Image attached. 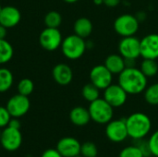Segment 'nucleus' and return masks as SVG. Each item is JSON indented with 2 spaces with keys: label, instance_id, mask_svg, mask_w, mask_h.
Instances as JSON below:
<instances>
[{
  "label": "nucleus",
  "instance_id": "obj_24",
  "mask_svg": "<svg viewBox=\"0 0 158 157\" xmlns=\"http://www.w3.org/2000/svg\"><path fill=\"white\" fill-rule=\"evenodd\" d=\"M44 24L47 28H56L61 25L62 23V17L59 12L52 10L49 11L45 16H44Z\"/></svg>",
  "mask_w": 158,
  "mask_h": 157
},
{
  "label": "nucleus",
  "instance_id": "obj_8",
  "mask_svg": "<svg viewBox=\"0 0 158 157\" xmlns=\"http://www.w3.org/2000/svg\"><path fill=\"white\" fill-rule=\"evenodd\" d=\"M106 138L112 143H122L128 137V130L126 126V120L122 119H112L106 124Z\"/></svg>",
  "mask_w": 158,
  "mask_h": 157
},
{
  "label": "nucleus",
  "instance_id": "obj_11",
  "mask_svg": "<svg viewBox=\"0 0 158 157\" xmlns=\"http://www.w3.org/2000/svg\"><path fill=\"white\" fill-rule=\"evenodd\" d=\"M90 81L99 90H105L113 81V74L105 65H96L90 71Z\"/></svg>",
  "mask_w": 158,
  "mask_h": 157
},
{
  "label": "nucleus",
  "instance_id": "obj_22",
  "mask_svg": "<svg viewBox=\"0 0 158 157\" xmlns=\"http://www.w3.org/2000/svg\"><path fill=\"white\" fill-rule=\"evenodd\" d=\"M13 74L12 72L6 68H0V93H5L8 91L13 84Z\"/></svg>",
  "mask_w": 158,
  "mask_h": 157
},
{
  "label": "nucleus",
  "instance_id": "obj_1",
  "mask_svg": "<svg viewBox=\"0 0 158 157\" xmlns=\"http://www.w3.org/2000/svg\"><path fill=\"white\" fill-rule=\"evenodd\" d=\"M118 83L126 91L128 94H140L147 87V77L140 68H126L118 74Z\"/></svg>",
  "mask_w": 158,
  "mask_h": 157
},
{
  "label": "nucleus",
  "instance_id": "obj_14",
  "mask_svg": "<svg viewBox=\"0 0 158 157\" xmlns=\"http://www.w3.org/2000/svg\"><path fill=\"white\" fill-rule=\"evenodd\" d=\"M81 143L73 137H64L56 143V150L63 157H74L81 154Z\"/></svg>",
  "mask_w": 158,
  "mask_h": 157
},
{
  "label": "nucleus",
  "instance_id": "obj_25",
  "mask_svg": "<svg viewBox=\"0 0 158 157\" xmlns=\"http://www.w3.org/2000/svg\"><path fill=\"white\" fill-rule=\"evenodd\" d=\"M144 99L151 105H158V82L146 87L144 91Z\"/></svg>",
  "mask_w": 158,
  "mask_h": 157
},
{
  "label": "nucleus",
  "instance_id": "obj_38",
  "mask_svg": "<svg viewBox=\"0 0 158 157\" xmlns=\"http://www.w3.org/2000/svg\"><path fill=\"white\" fill-rule=\"evenodd\" d=\"M74 157H82L81 155H76V156H74Z\"/></svg>",
  "mask_w": 158,
  "mask_h": 157
},
{
  "label": "nucleus",
  "instance_id": "obj_30",
  "mask_svg": "<svg viewBox=\"0 0 158 157\" xmlns=\"http://www.w3.org/2000/svg\"><path fill=\"white\" fill-rule=\"evenodd\" d=\"M148 142H149V146L151 149L152 155L158 157V130L153 132Z\"/></svg>",
  "mask_w": 158,
  "mask_h": 157
},
{
  "label": "nucleus",
  "instance_id": "obj_5",
  "mask_svg": "<svg viewBox=\"0 0 158 157\" xmlns=\"http://www.w3.org/2000/svg\"><path fill=\"white\" fill-rule=\"evenodd\" d=\"M140 21L131 14H122L114 21V30L122 37L133 36L138 31Z\"/></svg>",
  "mask_w": 158,
  "mask_h": 157
},
{
  "label": "nucleus",
  "instance_id": "obj_12",
  "mask_svg": "<svg viewBox=\"0 0 158 157\" xmlns=\"http://www.w3.org/2000/svg\"><path fill=\"white\" fill-rule=\"evenodd\" d=\"M111 106L114 108L120 107L125 105L128 98V93L118 83V84H110L104 90V97H103Z\"/></svg>",
  "mask_w": 158,
  "mask_h": 157
},
{
  "label": "nucleus",
  "instance_id": "obj_37",
  "mask_svg": "<svg viewBox=\"0 0 158 157\" xmlns=\"http://www.w3.org/2000/svg\"><path fill=\"white\" fill-rule=\"evenodd\" d=\"M94 3L95 5L99 6V5H102V4H103V0H94Z\"/></svg>",
  "mask_w": 158,
  "mask_h": 157
},
{
  "label": "nucleus",
  "instance_id": "obj_40",
  "mask_svg": "<svg viewBox=\"0 0 158 157\" xmlns=\"http://www.w3.org/2000/svg\"><path fill=\"white\" fill-rule=\"evenodd\" d=\"M1 132H2V131L0 130V138H1Z\"/></svg>",
  "mask_w": 158,
  "mask_h": 157
},
{
  "label": "nucleus",
  "instance_id": "obj_26",
  "mask_svg": "<svg viewBox=\"0 0 158 157\" xmlns=\"http://www.w3.org/2000/svg\"><path fill=\"white\" fill-rule=\"evenodd\" d=\"M33 89H34L33 81L30 79H27V78L22 79L18 83V93L19 94L29 96L33 92Z\"/></svg>",
  "mask_w": 158,
  "mask_h": 157
},
{
  "label": "nucleus",
  "instance_id": "obj_13",
  "mask_svg": "<svg viewBox=\"0 0 158 157\" xmlns=\"http://www.w3.org/2000/svg\"><path fill=\"white\" fill-rule=\"evenodd\" d=\"M141 56L147 59H157L158 33H150L141 40Z\"/></svg>",
  "mask_w": 158,
  "mask_h": 157
},
{
  "label": "nucleus",
  "instance_id": "obj_41",
  "mask_svg": "<svg viewBox=\"0 0 158 157\" xmlns=\"http://www.w3.org/2000/svg\"><path fill=\"white\" fill-rule=\"evenodd\" d=\"M95 157H98V156H95Z\"/></svg>",
  "mask_w": 158,
  "mask_h": 157
},
{
  "label": "nucleus",
  "instance_id": "obj_15",
  "mask_svg": "<svg viewBox=\"0 0 158 157\" xmlns=\"http://www.w3.org/2000/svg\"><path fill=\"white\" fill-rule=\"evenodd\" d=\"M21 19L20 11L12 6H3L0 11V24L8 28L17 26Z\"/></svg>",
  "mask_w": 158,
  "mask_h": 157
},
{
  "label": "nucleus",
  "instance_id": "obj_2",
  "mask_svg": "<svg viewBox=\"0 0 158 157\" xmlns=\"http://www.w3.org/2000/svg\"><path fill=\"white\" fill-rule=\"evenodd\" d=\"M125 120L129 137L134 141L144 139L151 131V118L144 113L135 112L125 118Z\"/></svg>",
  "mask_w": 158,
  "mask_h": 157
},
{
  "label": "nucleus",
  "instance_id": "obj_3",
  "mask_svg": "<svg viewBox=\"0 0 158 157\" xmlns=\"http://www.w3.org/2000/svg\"><path fill=\"white\" fill-rule=\"evenodd\" d=\"M91 119L100 125H106L113 119L114 107L111 106L104 98H98L90 103L88 107Z\"/></svg>",
  "mask_w": 158,
  "mask_h": 157
},
{
  "label": "nucleus",
  "instance_id": "obj_23",
  "mask_svg": "<svg viewBox=\"0 0 158 157\" xmlns=\"http://www.w3.org/2000/svg\"><path fill=\"white\" fill-rule=\"evenodd\" d=\"M81 95L82 97L88 101L89 103L96 100L100 96V90L92 82L85 84L81 89Z\"/></svg>",
  "mask_w": 158,
  "mask_h": 157
},
{
  "label": "nucleus",
  "instance_id": "obj_6",
  "mask_svg": "<svg viewBox=\"0 0 158 157\" xmlns=\"http://www.w3.org/2000/svg\"><path fill=\"white\" fill-rule=\"evenodd\" d=\"M22 143V134L20 130L6 126L1 132L0 144L2 147L9 152L17 151Z\"/></svg>",
  "mask_w": 158,
  "mask_h": 157
},
{
  "label": "nucleus",
  "instance_id": "obj_20",
  "mask_svg": "<svg viewBox=\"0 0 158 157\" xmlns=\"http://www.w3.org/2000/svg\"><path fill=\"white\" fill-rule=\"evenodd\" d=\"M14 55V49L6 39H0V65L6 64L11 60Z\"/></svg>",
  "mask_w": 158,
  "mask_h": 157
},
{
  "label": "nucleus",
  "instance_id": "obj_39",
  "mask_svg": "<svg viewBox=\"0 0 158 157\" xmlns=\"http://www.w3.org/2000/svg\"><path fill=\"white\" fill-rule=\"evenodd\" d=\"M2 7H3V6H1V5H0V11H1V9H2Z\"/></svg>",
  "mask_w": 158,
  "mask_h": 157
},
{
  "label": "nucleus",
  "instance_id": "obj_35",
  "mask_svg": "<svg viewBox=\"0 0 158 157\" xmlns=\"http://www.w3.org/2000/svg\"><path fill=\"white\" fill-rule=\"evenodd\" d=\"M7 28L0 24V39H6V36L7 34Z\"/></svg>",
  "mask_w": 158,
  "mask_h": 157
},
{
  "label": "nucleus",
  "instance_id": "obj_19",
  "mask_svg": "<svg viewBox=\"0 0 158 157\" xmlns=\"http://www.w3.org/2000/svg\"><path fill=\"white\" fill-rule=\"evenodd\" d=\"M93 23L92 21L85 17L79 18L73 25L74 33L83 39L89 37L93 32Z\"/></svg>",
  "mask_w": 158,
  "mask_h": 157
},
{
  "label": "nucleus",
  "instance_id": "obj_32",
  "mask_svg": "<svg viewBox=\"0 0 158 157\" xmlns=\"http://www.w3.org/2000/svg\"><path fill=\"white\" fill-rule=\"evenodd\" d=\"M41 157H63L61 155V154L56 149H47L45 150L43 154Z\"/></svg>",
  "mask_w": 158,
  "mask_h": 157
},
{
  "label": "nucleus",
  "instance_id": "obj_33",
  "mask_svg": "<svg viewBox=\"0 0 158 157\" xmlns=\"http://www.w3.org/2000/svg\"><path fill=\"white\" fill-rule=\"evenodd\" d=\"M7 126L8 127H11V128H14V129L20 130L21 124H20V121L19 120L18 118H11V119L9 120V123H8Z\"/></svg>",
  "mask_w": 158,
  "mask_h": 157
},
{
  "label": "nucleus",
  "instance_id": "obj_16",
  "mask_svg": "<svg viewBox=\"0 0 158 157\" xmlns=\"http://www.w3.org/2000/svg\"><path fill=\"white\" fill-rule=\"evenodd\" d=\"M52 75L55 81L61 86L69 85L73 79V71L71 68L64 63L56 65L52 70Z\"/></svg>",
  "mask_w": 158,
  "mask_h": 157
},
{
  "label": "nucleus",
  "instance_id": "obj_7",
  "mask_svg": "<svg viewBox=\"0 0 158 157\" xmlns=\"http://www.w3.org/2000/svg\"><path fill=\"white\" fill-rule=\"evenodd\" d=\"M62 34L56 28H45L39 36L40 45L46 51H55L61 46Z\"/></svg>",
  "mask_w": 158,
  "mask_h": 157
},
{
  "label": "nucleus",
  "instance_id": "obj_28",
  "mask_svg": "<svg viewBox=\"0 0 158 157\" xmlns=\"http://www.w3.org/2000/svg\"><path fill=\"white\" fill-rule=\"evenodd\" d=\"M118 157H143L141 150L135 145H130L123 148L120 152Z\"/></svg>",
  "mask_w": 158,
  "mask_h": 157
},
{
  "label": "nucleus",
  "instance_id": "obj_18",
  "mask_svg": "<svg viewBox=\"0 0 158 157\" xmlns=\"http://www.w3.org/2000/svg\"><path fill=\"white\" fill-rule=\"evenodd\" d=\"M104 65L107 68V69L114 75V74H119L122 72L125 68V59L124 57L119 54H112L106 56L105 59Z\"/></svg>",
  "mask_w": 158,
  "mask_h": 157
},
{
  "label": "nucleus",
  "instance_id": "obj_36",
  "mask_svg": "<svg viewBox=\"0 0 158 157\" xmlns=\"http://www.w3.org/2000/svg\"><path fill=\"white\" fill-rule=\"evenodd\" d=\"M63 1L66 2V3H68V4H74V3L78 2L79 0H63Z\"/></svg>",
  "mask_w": 158,
  "mask_h": 157
},
{
  "label": "nucleus",
  "instance_id": "obj_21",
  "mask_svg": "<svg viewBox=\"0 0 158 157\" xmlns=\"http://www.w3.org/2000/svg\"><path fill=\"white\" fill-rule=\"evenodd\" d=\"M140 69L147 78H153L158 73V63L156 59L143 58Z\"/></svg>",
  "mask_w": 158,
  "mask_h": 157
},
{
  "label": "nucleus",
  "instance_id": "obj_31",
  "mask_svg": "<svg viewBox=\"0 0 158 157\" xmlns=\"http://www.w3.org/2000/svg\"><path fill=\"white\" fill-rule=\"evenodd\" d=\"M11 118L12 117L9 114L7 108L5 106H0V129L6 128L8 125Z\"/></svg>",
  "mask_w": 158,
  "mask_h": 157
},
{
  "label": "nucleus",
  "instance_id": "obj_29",
  "mask_svg": "<svg viewBox=\"0 0 158 157\" xmlns=\"http://www.w3.org/2000/svg\"><path fill=\"white\" fill-rule=\"evenodd\" d=\"M135 145L141 150L142 154L143 155V157L152 156L151 149L149 146V142L144 139H140L135 141Z\"/></svg>",
  "mask_w": 158,
  "mask_h": 157
},
{
  "label": "nucleus",
  "instance_id": "obj_34",
  "mask_svg": "<svg viewBox=\"0 0 158 157\" xmlns=\"http://www.w3.org/2000/svg\"><path fill=\"white\" fill-rule=\"evenodd\" d=\"M121 0H103V4L108 7H115L119 5Z\"/></svg>",
  "mask_w": 158,
  "mask_h": 157
},
{
  "label": "nucleus",
  "instance_id": "obj_17",
  "mask_svg": "<svg viewBox=\"0 0 158 157\" xmlns=\"http://www.w3.org/2000/svg\"><path fill=\"white\" fill-rule=\"evenodd\" d=\"M69 119L73 125L83 127L90 122L91 116L87 108L83 106H76L69 112Z\"/></svg>",
  "mask_w": 158,
  "mask_h": 157
},
{
  "label": "nucleus",
  "instance_id": "obj_9",
  "mask_svg": "<svg viewBox=\"0 0 158 157\" xmlns=\"http://www.w3.org/2000/svg\"><path fill=\"white\" fill-rule=\"evenodd\" d=\"M118 52L125 59H137L141 56V40L137 37H123L118 43Z\"/></svg>",
  "mask_w": 158,
  "mask_h": 157
},
{
  "label": "nucleus",
  "instance_id": "obj_10",
  "mask_svg": "<svg viewBox=\"0 0 158 157\" xmlns=\"http://www.w3.org/2000/svg\"><path fill=\"white\" fill-rule=\"evenodd\" d=\"M11 115L12 118H21L26 115L31 107V102L29 100V96H25L22 94L13 95L6 103V106Z\"/></svg>",
  "mask_w": 158,
  "mask_h": 157
},
{
  "label": "nucleus",
  "instance_id": "obj_27",
  "mask_svg": "<svg viewBox=\"0 0 158 157\" xmlns=\"http://www.w3.org/2000/svg\"><path fill=\"white\" fill-rule=\"evenodd\" d=\"M98 149L95 143L92 142H86L81 145V155L82 157H95L97 156Z\"/></svg>",
  "mask_w": 158,
  "mask_h": 157
},
{
  "label": "nucleus",
  "instance_id": "obj_4",
  "mask_svg": "<svg viewBox=\"0 0 158 157\" xmlns=\"http://www.w3.org/2000/svg\"><path fill=\"white\" fill-rule=\"evenodd\" d=\"M60 47L63 55L67 58L75 60L79 59L84 55L87 48V43L83 38L74 33L63 39Z\"/></svg>",
  "mask_w": 158,
  "mask_h": 157
}]
</instances>
